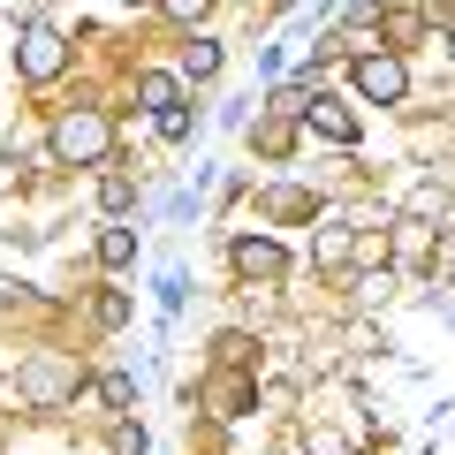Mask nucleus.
Masks as SVG:
<instances>
[{"label": "nucleus", "mask_w": 455, "mask_h": 455, "mask_svg": "<svg viewBox=\"0 0 455 455\" xmlns=\"http://www.w3.org/2000/svg\"><path fill=\"white\" fill-rule=\"evenodd\" d=\"M99 259H107V266H130L137 259V235H130V228H107V235H99Z\"/></svg>", "instance_id": "nucleus-6"}, {"label": "nucleus", "mask_w": 455, "mask_h": 455, "mask_svg": "<svg viewBox=\"0 0 455 455\" xmlns=\"http://www.w3.org/2000/svg\"><path fill=\"white\" fill-rule=\"evenodd\" d=\"M182 68H190V76H212V68H220V46H212V38H190V53H182Z\"/></svg>", "instance_id": "nucleus-8"}, {"label": "nucleus", "mask_w": 455, "mask_h": 455, "mask_svg": "<svg viewBox=\"0 0 455 455\" xmlns=\"http://www.w3.org/2000/svg\"><path fill=\"white\" fill-rule=\"evenodd\" d=\"M160 8H167L175 23H197V16H205V0H160Z\"/></svg>", "instance_id": "nucleus-11"}, {"label": "nucleus", "mask_w": 455, "mask_h": 455, "mask_svg": "<svg viewBox=\"0 0 455 455\" xmlns=\"http://www.w3.org/2000/svg\"><path fill=\"white\" fill-rule=\"evenodd\" d=\"M107 122H99V114H61V122H53V160H107Z\"/></svg>", "instance_id": "nucleus-1"}, {"label": "nucleus", "mask_w": 455, "mask_h": 455, "mask_svg": "<svg viewBox=\"0 0 455 455\" xmlns=\"http://www.w3.org/2000/svg\"><path fill=\"white\" fill-rule=\"evenodd\" d=\"M357 92L372 99V107H395V99L410 92V68L395 61V53H364L357 61Z\"/></svg>", "instance_id": "nucleus-3"}, {"label": "nucleus", "mask_w": 455, "mask_h": 455, "mask_svg": "<svg viewBox=\"0 0 455 455\" xmlns=\"http://www.w3.org/2000/svg\"><path fill=\"white\" fill-rule=\"evenodd\" d=\"M235 266H243V274H281V243H266V235H243V243H235Z\"/></svg>", "instance_id": "nucleus-5"}, {"label": "nucleus", "mask_w": 455, "mask_h": 455, "mask_svg": "<svg viewBox=\"0 0 455 455\" xmlns=\"http://www.w3.org/2000/svg\"><path fill=\"white\" fill-rule=\"evenodd\" d=\"M61 61H68V46H61V31H46V23H31V31L16 38V68H23L31 84L61 76Z\"/></svg>", "instance_id": "nucleus-2"}, {"label": "nucleus", "mask_w": 455, "mask_h": 455, "mask_svg": "<svg viewBox=\"0 0 455 455\" xmlns=\"http://www.w3.org/2000/svg\"><path fill=\"white\" fill-rule=\"evenodd\" d=\"M137 99H145L152 114H167V107H182V99H175V76H145V84H137Z\"/></svg>", "instance_id": "nucleus-7"}, {"label": "nucleus", "mask_w": 455, "mask_h": 455, "mask_svg": "<svg viewBox=\"0 0 455 455\" xmlns=\"http://www.w3.org/2000/svg\"><path fill=\"white\" fill-rule=\"evenodd\" d=\"M304 122H311L319 137H334V145H357V114L341 107V99H311V107H304Z\"/></svg>", "instance_id": "nucleus-4"}, {"label": "nucleus", "mask_w": 455, "mask_h": 455, "mask_svg": "<svg viewBox=\"0 0 455 455\" xmlns=\"http://www.w3.org/2000/svg\"><path fill=\"white\" fill-rule=\"evenodd\" d=\"M99 205H114V212L130 205V175H107V190H99Z\"/></svg>", "instance_id": "nucleus-9"}, {"label": "nucleus", "mask_w": 455, "mask_h": 455, "mask_svg": "<svg viewBox=\"0 0 455 455\" xmlns=\"http://www.w3.org/2000/svg\"><path fill=\"white\" fill-rule=\"evenodd\" d=\"M160 137H190V107H167L160 114Z\"/></svg>", "instance_id": "nucleus-10"}]
</instances>
